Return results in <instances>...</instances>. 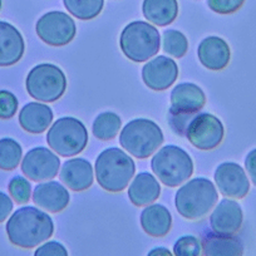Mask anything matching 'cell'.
Wrapping results in <instances>:
<instances>
[{"mask_svg": "<svg viewBox=\"0 0 256 256\" xmlns=\"http://www.w3.org/2000/svg\"><path fill=\"white\" fill-rule=\"evenodd\" d=\"M6 234L13 245L32 248L48 240L54 231L50 216L33 206L18 208L6 222Z\"/></svg>", "mask_w": 256, "mask_h": 256, "instance_id": "6da1fadb", "label": "cell"}, {"mask_svg": "<svg viewBox=\"0 0 256 256\" xmlns=\"http://www.w3.org/2000/svg\"><path fill=\"white\" fill-rule=\"evenodd\" d=\"M134 160L117 147L104 150L96 161L97 181L106 191H123L134 177Z\"/></svg>", "mask_w": 256, "mask_h": 256, "instance_id": "7a4b0ae2", "label": "cell"}, {"mask_svg": "<svg viewBox=\"0 0 256 256\" xmlns=\"http://www.w3.org/2000/svg\"><path fill=\"white\" fill-rule=\"evenodd\" d=\"M218 198L215 184L208 178L198 177L178 188L174 204L180 215L188 220H198L214 208Z\"/></svg>", "mask_w": 256, "mask_h": 256, "instance_id": "3957f363", "label": "cell"}, {"mask_svg": "<svg viewBox=\"0 0 256 256\" xmlns=\"http://www.w3.org/2000/svg\"><path fill=\"white\" fill-rule=\"evenodd\" d=\"M164 142V134L157 123L147 118H137L124 126L120 144L137 158H147Z\"/></svg>", "mask_w": 256, "mask_h": 256, "instance_id": "277c9868", "label": "cell"}, {"mask_svg": "<svg viewBox=\"0 0 256 256\" xmlns=\"http://www.w3.org/2000/svg\"><path fill=\"white\" fill-rule=\"evenodd\" d=\"M151 167L162 184L170 187L184 184L194 174V162L190 154L174 144L162 147L152 158Z\"/></svg>", "mask_w": 256, "mask_h": 256, "instance_id": "5b68a950", "label": "cell"}, {"mask_svg": "<svg viewBox=\"0 0 256 256\" xmlns=\"http://www.w3.org/2000/svg\"><path fill=\"white\" fill-rule=\"evenodd\" d=\"M120 49L128 59L144 62L160 50V33L146 22H132L124 26L120 39Z\"/></svg>", "mask_w": 256, "mask_h": 256, "instance_id": "8992f818", "label": "cell"}, {"mask_svg": "<svg viewBox=\"0 0 256 256\" xmlns=\"http://www.w3.org/2000/svg\"><path fill=\"white\" fill-rule=\"evenodd\" d=\"M46 142L60 156H76L87 146V128L77 118L62 117L49 128Z\"/></svg>", "mask_w": 256, "mask_h": 256, "instance_id": "52a82bcc", "label": "cell"}, {"mask_svg": "<svg viewBox=\"0 0 256 256\" xmlns=\"http://www.w3.org/2000/svg\"><path fill=\"white\" fill-rule=\"evenodd\" d=\"M206 97L204 90L194 83H181L171 92V108L168 120L172 130L178 134H184L187 120L205 106Z\"/></svg>", "mask_w": 256, "mask_h": 256, "instance_id": "ba28073f", "label": "cell"}, {"mask_svg": "<svg viewBox=\"0 0 256 256\" xmlns=\"http://www.w3.org/2000/svg\"><path fill=\"white\" fill-rule=\"evenodd\" d=\"M26 87L30 97L40 102L59 100L67 88V78L63 70L54 64H38L29 72Z\"/></svg>", "mask_w": 256, "mask_h": 256, "instance_id": "9c48e42d", "label": "cell"}, {"mask_svg": "<svg viewBox=\"0 0 256 256\" xmlns=\"http://www.w3.org/2000/svg\"><path fill=\"white\" fill-rule=\"evenodd\" d=\"M36 34L44 43L63 46L73 40L77 33L74 20L63 12H49L36 22Z\"/></svg>", "mask_w": 256, "mask_h": 256, "instance_id": "30bf717a", "label": "cell"}, {"mask_svg": "<svg viewBox=\"0 0 256 256\" xmlns=\"http://www.w3.org/2000/svg\"><path fill=\"white\" fill-rule=\"evenodd\" d=\"M224 126L221 120L210 113H201L191 120L186 130V137L196 148L214 150L222 142Z\"/></svg>", "mask_w": 256, "mask_h": 256, "instance_id": "8fae6325", "label": "cell"}, {"mask_svg": "<svg viewBox=\"0 0 256 256\" xmlns=\"http://www.w3.org/2000/svg\"><path fill=\"white\" fill-rule=\"evenodd\" d=\"M60 167V160L46 147L30 150L22 162V171L33 181L54 178Z\"/></svg>", "mask_w": 256, "mask_h": 256, "instance_id": "7c38bea8", "label": "cell"}, {"mask_svg": "<svg viewBox=\"0 0 256 256\" xmlns=\"http://www.w3.org/2000/svg\"><path fill=\"white\" fill-rule=\"evenodd\" d=\"M215 182L228 198H242L250 190V181L242 167L235 162H224L215 171Z\"/></svg>", "mask_w": 256, "mask_h": 256, "instance_id": "4fadbf2b", "label": "cell"}, {"mask_svg": "<svg viewBox=\"0 0 256 256\" xmlns=\"http://www.w3.org/2000/svg\"><path fill=\"white\" fill-rule=\"evenodd\" d=\"M178 77V68L174 59L164 56L154 58L142 68L144 84L154 90H164L171 87Z\"/></svg>", "mask_w": 256, "mask_h": 256, "instance_id": "5bb4252c", "label": "cell"}, {"mask_svg": "<svg viewBox=\"0 0 256 256\" xmlns=\"http://www.w3.org/2000/svg\"><path fill=\"white\" fill-rule=\"evenodd\" d=\"M244 221L242 208L236 201L224 198L210 216V225L214 232L234 235L240 230Z\"/></svg>", "mask_w": 256, "mask_h": 256, "instance_id": "9a60e30c", "label": "cell"}, {"mask_svg": "<svg viewBox=\"0 0 256 256\" xmlns=\"http://www.w3.org/2000/svg\"><path fill=\"white\" fill-rule=\"evenodd\" d=\"M26 50L20 32L6 22H0V67L18 63Z\"/></svg>", "mask_w": 256, "mask_h": 256, "instance_id": "2e32d148", "label": "cell"}, {"mask_svg": "<svg viewBox=\"0 0 256 256\" xmlns=\"http://www.w3.org/2000/svg\"><path fill=\"white\" fill-rule=\"evenodd\" d=\"M70 196L68 190L59 182L48 181L39 184L34 188L33 201L49 212H60L70 204Z\"/></svg>", "mask_w": 256, "mask_h": 256, "instance_id": "e0dca14e", "label": "cell"}, {"mask_svg": "<svg viewBox=\"0 0 256 256\" xmlns=\"http://www.w3.org/2000/svg\"><path fill=\"white\" fill-rule=\"evenodd\" d=\"M198 56L204 67L211 70H221L230 62L228 44L218 36H208L200 43Z\"/></svg>", "mask_w": 256, "mask_h": 256, "instance_id": "ac0fdd59", "label": "cell"}, {"mask_svg": "<svg viewBox=\"0 0 256 256\" xmlns=\"http://www.w3.org/2000/svg\"><path fill=\"white\" fill-rule=\"evenodd\" d=\"M60 180L74 191H84L93 184V167L84 158H72L64 162Z\"/></svg>", "mask_w": 256, "mask_h": 256, "instance_id": "d6986e66", "label": "cell"}, {"mask_svg": "<svg viewBox=\"0 0 256 256\" xmlns=\"http://www.w3.org/2000/svg\"><path fill=\"white\" fill-rule=\"evenodd\" d=\"M202 251L205 256H242L244 244L235 235H222L206 232L202 238Z\"/></svg>", "mask_w": 256, "mask_h": 256, "instance_id": "ffe728a7", "label": "cell"}, {"mask_svg": "<svg viewBox=\"0 0 256 256\" xmlns=\"http://www.w3.org/2000/svg\"><path fill=\"white\" fill-rule=\"evenodd\" d=\"M53 110L50 107L39 102H30L22 108L19 123L22 128L30 134H42L50 126Z\"/></svg>", "mask_w": 256, "mask_h": 256, "instance_id": "44dd1931", "label": "cell"}, {"mask_svg": "<svg viewBox=\"0 0 256 256\" xmlns=\"http://www.w3.org/2000/svg\"><path fill=\"white\" fill-rule=\"evenodd\" d=\"M161 186L158 181L148 172H141L134 178L128 188V198L136 206H146L158 198Z\"/></svg>", "mask_w": 256, "mask_h": 256, "instance_id": "7402d4cb", "label": "cell"}, {"mask_svg": "<svg viewBox=\"0 0 256 256\" xmlns=\"http://www.w3.org/2000/svg\"><path fill=\"white\" fill-rule=\"evenodd\" d=\"M172 216L168 208L164 205L154 204L150 205L142 211L141 226L148 235L154 238H162L171 230Z\"/></svg>", "mask_w": 256, "mask_h": 256, "instance_id": "603a6c76", "label": "cell"}, {"mask_svg": "<svg viewBox=\"0 0 256 256\" xmlns=\"http://www.w3.org/2000/svg\"><path fill=\"white\" fill-rule=\"evenodd\" d=\"M142 12L148 22L166 26L177 18L178 3L177 0H144Z\"/></svg>", "mask_w": 256, "mask_h": 256, "instance_id": "cb8c5ba5", "label": "cell"}, {"mask_svg": "<svg viewBox=\"0 0 256 256\" xmlns=\"http://www.w3.org/2000/svg\"><path fill=\"white\" fill-rule=\"evenodd\" d=\"M120 126H122V120L120 116L113 112H103L98 114L93 122L92 131L97 138L102 141H110L117 136Z\"/></svg>", "mask_w": 256, "mask_h": 256, "instance_id": "d4e9b609", "label": "cell"}, {"mask_svg": "<svg viewBox=\"0 0 256 256\" xmlns=\"http://www.w3.org/2000/svg\"><path fill=\"white\" fill-rule=\"evenodd\" d=\"M67 10L80 20L96 18L102 12L104 0H63Z\"/></svg>", "mask_w": 256, "mask_h": 256, "instance_id": "484cf974", "label": "cell"}, {"mask_svg": "<svg viewBox=\"0 0 256 256\" xmlns=\"http://www.w3.org/2000/svg\"><path fill=\"white\" fill-rule=\"evenodd\" d=\"M23 150L22 146L13 138L0 140V168L6 171H12L16 168L20 164Z\"/></svg>", "mask_w": 256, "mask_h": 256, "instance_id": "4316f807", "label": "cell"}, {"mask_svg": "<svg viewBox=\"0 0 256 256\" xmlns=\"http://www.w3.org/2000/svg\"><path fill=\"white\" fill-rule=\"evenodd\" d=\"M188 49L187 38L178 30L168 29L164 33V50L174 58H182Z\"/></svg>", "mask_w": 256, "mask_h": 256, "instance_id": "83f0119b", "label": "cell"}, {"mask_svg": "<svg viewBox=\"0 0 256 256\" xmlns=\"http://www.w3.org/2000/svg\"><path fill=\"white\" fill-rule=\"evenodd\" d=\"M174 256H202V244L196 236H181L174 245Z\"/></svg>", "mask_w": 256, "mask_h": 256, "instance_id": "f1b7e54d", "label": "cell"}, {"mask_svg": "<svg viewBox=\"0 0 256 256\" xmlns=\"http://www.w3.org/2000/svg\"><path fill=\"white\" fill-rule=\"evenodd\" d=\"M9 192L12 198L18 204H26L30 200L32 186L26 178L22 176H16L9 182Z\"/></svg>", "mask_w": 256, "mask_h": 256, "instance_id": "f546056e", "label": "cell"}, {"mask_svg": "<svg viewBox=\"0 0 256 256\" xmlns=\"http://www.w3.org/2000/svg\"><path fill=\"white\" fill-rule=\"evenodd\" d=\"M18 110V100L9 90H0V118L9 120Z\"/></svg>", "mask_w": 256, "mask_h": 256, "instance_id": "4dcf8cb0", "label": "cell"}, {"mask_svg": "<svg viewBox=\"0 0 256 256\" xmlns=\"http://www.w3.org/2000/svg\"><path fill=\"white\" fill-rule=\"evenodd\" d=\"M245 0H208V8L218 14H231L242 6Z\"/></svg>", "mask_w": 256, "mask_h": 256, "instance_id": "1f68e13d", "label": "cell"}, {"mask_svg": "<svg viewBox=\"0 0 256 256\" xmlns=\"http://www.w3.org/2000/svg\"><path fill=\"white\" fill-rule=\"evenodd\" d=\"M34 256H68V251L63 244L58 241H48L36 248Z\"/></svg>", "mask_w": 256, "mask_h": 256, "instance_id": "d6a6232c", "label": "cell"}, {"mask_svg": "<svg viewBox=\"0 0 256 256\" xmlns=\"http://www.w3.org/2000/svg\"><path fill=\"white\" fill-rule=\"evenodd\" d=\"M13 211V201L6 194L0 191V222H3Z\"/></svg>", "mask_w": 256, "mask_h": 256, "instance_id": "836d02e7", "label": "cell"}, {"mask_svg": "<svg viewBox=\"0 0 256 256\" xmlns=\"http://www.w3.org/2000/svg\"><path fill=\"white\" fill-rule=\"evenodd\" d=\"M245 168L250 176L251 181L256 184V148L251 150L245 158Z\"/></svg>", "mask_w": 256, "mask_h": 256, "instance_id": "e575fe53", "label": "cell"}, {"mask_svg": "<svg viewBox=\"0 0 256 256\" xmlns=\"http://www.w3.org/2000/svg\"><path fill=\"white\" fill-rule=\"evenodd\" d=\"M147 256H174V254H172L168 248L160 246V248H152V250L147 254Z\"/></svg>", "mask_w": 256, "mask_h": 256, "instance_id": "d590c367", "label": "cell"}, {"mask_svg": "<svg viewBox=\"0 0 256 256\" xmlns=\"http://www.w3.org/2000/svg\"><path fill=\"white\" fill-rule=\"evenodd\" d=\"M0 9H2V0H0Z\"/></svg>", "mask_w": 256, "mask_h": 256, "instance_id": "8d00e7d4", "label": "cell"}]
</instances>
